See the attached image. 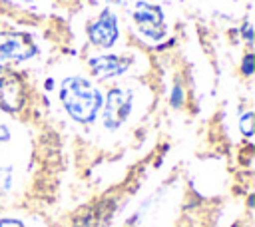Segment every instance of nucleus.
Here are the masks:
<instances>
[{
    "mask_svg": "<svg viewBox=\"0 0 255 227\" xmlns=\"http://www.w3.org/2000/svg\"><path fill=\"white\" fill-rule=\"evenodd\" d=\"M60 102L70 117L80 123H92L102 110L104 98L88 78L72 76L60 86Z\"/></svg>",
    "mask_w": 255,
    "mask_h": 227,
    "instance_id": "f257e3e1",
    "label": "nucleus"
},
{
    "mask_svg": "<svg viewBox=\"0 0 255 227\" xmlns=\"http://www.w3.org/2000/svg\"><path fill=\"white\" fill-rule=\"evenodd\" d=\"M133 110V92L126 86H114L110 88L108 96H106V104H104V125L108 129H118L122 127L129 114Z\"/></svg>",
    "mask_w": 255,
    "mask_h": 227,
    "instance_id": "f03ea898",
    "label": "nucleus"
},
{
    "mask_svg": "<svg viewBox=\"0 0 255 227\" xmlns=\"http://www.w3.org/2000/svg\"><path fill=\"white\" fill-rule=\"evenodd\" d=\"M133 24L135 28L149 40H161L165 36V16L157 4L135 2L133 8Z\"/></svg>",
    "mask_w": 255,
    "mask_h": 227,
    "instance_id": "7ed1b4c3",
    "label": "nucleus"
},
{
    "mask_svg": "<svg viewBox=\"0 0 255 227\" xmlns=\"http://www.w3.org/2000/svg\"><path fill=\"white\" fill-rule=\"evenodd\" d=\"M26 104V86L22 78L8 70L6 66H0V108L4 112H18Z\"/></svg>",
    "mask_w": 255,
    "mask_h": 227,
    "instance_id": "20e7f679",
    "label": "nucleus"
},
{
    "mask_svg": "<svg viewBox=\"0 0 255 227\" xmlns=\"http://www.w3.org/2000/svg\"><path fill=\"white\" fill-rule=\"evenodd\" d=\"M88 38L96 48H112L120 38V24L118 16L112 10H102L100 16L90 24Z\"/></svg>",
    "mask_w": 255,
    "mask_h": 227,
    "instance_id": "39448f33",
    "label": "nucleus"
},
{
    "mask_svg": "<svg viewBox=\"0 0 255 227\" xmlns=\"http://www.w3.org/2000/svg\"><path fill=\"white\" fill-rule=\"evenodd\" d=\"M36 54V44L22 32H0V58L12 62H26Z\"/></svg>",
    "mask_w": 255,
    "mask_h": 227,
    "instance_id": "423d86ee",
    "label": "nucleus"
},
{
    "mask_svg": "<svg viewBox=\"0 0 255 227\" xmlns=\"http://www.w3.org/2000/svg\"><path fill=\"white\" fill-rule=\"evenodd\" d=\"M129 58L120 56V54H112V56H96L90 60V70L96 78L100 80H108V78H118L122 74L128 72L129 68Z\"/></svg>",
    "mask_w": 255,
    "mask_h": 227,
    "instance_id": "0eeeda50",
    "label": "nucleus"
},
{
    "mask_svg": "<svg viewBox=\"0 0 255 227\" xmlns=\"http://www.w3.org/2000/svg\"><path fill=\"white\" fill-rule=\"evenodd\" d=\"M114 215V203L110 201H102L98 205L88 207L78 219H76V227H106L110 223Z\"/></svg>",
    "mask_w": 255,
    "mask_h": 227,
    "instance_id": "6e6552de",
    "label": "nucleus"
},
{
    "mask_svg": "<svg viewBox=\"0 0 255 227\" xmlns=\"http://www.w3.org/2000/svg\"><path fill=\"white\" fill-rule=\"evenodd\" d=\"M12 183H14V171H12V167H0V193L10 191Z\"/></svg>",
    "mask_w": 255,
    "mask_h": 227,
    "instance_id": "1a4fd4ad",
    "label": "nucleus"
},
{
    "mask_svg": "<svg viewBox=\"0 0 255 227\" xmlns=\"http://www.w3.org/2000/svg\"><path fill=\"white\" fill-rule=\"evenodd\" d=\"M251 121H253V112H247V114L241 117V121H239V125H241V131H243V135H247V137L253 133Z\"/></svg>",
    "mask_w": 255,
    "mask_h": 227,
    "instance_id": "9d476101",
    "label": "nucleus"
},
{
    "mask_svg": "<svg viewBox=\"0 0 255 227\" xmlns=\"http://www.w3.org/2000/svg\"><path fill=\"white\" fill-rule=\"evenodd\" d=\"M241 72H243L245 76H251V74L255 72V58H253V54H247V56L243 58V62H241Z\"/></svg>",
    "mask_w": 255,
    "mask_h": 227,
    "instance_id": "9b49d317",
    "label": "nucleus"
},
{
    "mask_svg": "<svg viewBox=\"0 0 255 227\" xmlns=\"http://www.w3.org/2000/svg\"><path fill=\"white\" fill-rule=\"evenodd\" d=\"M181 104H183V90H181L179 84H175L173 90H171V106L173 108H179Z\"/></svg>",
    "mask_w": 255,
    "mask_h": 227,
    "instance_id": "f8f14e48",
    "label": "nucleus"
},
{
    "mask_svg": "<svg viewBox=\"0 0 255 227\" xmlns=\"http://www.w3.org/2000/svg\"><path fill=\"white\" fill-rule=\"evenodd\" d=\"M10 135H12V133H10V129H8V125H6V123H4L2 119H0V143H4V141H8V139H10Z\"/></svg>",
    "mask_w": 255,
    "mask_h": 227,
    "instance_id": "ddd939ff",
    "label": "nucleus"
},
{
    "mask_svg": "<svg viewBox=\"0 0 255 227\" xmlns=\"http://www.w3.org/2000/svg\"><path fill=\"white\" fill-rule=\"evenodd\" d=\"M241 34L245 36L247 44H251V42H253V32H251V24H249V22H245V24H243V28H241Z\"/></svg>",
    "mask_w": 255,
    "mask_h": 227,
    "instance_id": "4468645a",
    "label": "nucleus"
},
{
    "mask_svg": "<svg viewBox=\"0 0 255 227\" xmlns=\"http://www.w3.org/2000/svg\"><path fill=\"white\" fill-rule=\"evenodd\" d=\"M0 227H24L22 221H16V219H2L0 221Z\"/></svg>",
    "mask_w": 255,
    "mask_h": 227,
    "instance_id": "2eb2a0df",
    "label": "nucleus"
},
{
    "mask_svg": "<svg viewBox=\"0 0 255 227\" xmlns=\"http://www.w3.org/2000/svg\"><path fill=\"white\" fill-rule=\"evenodd\" d=\"M110 2H114V4H128V2H131V0H110Z\"/></svg>",
    "mask_w": 255,
    "mask_h": 227,
    "instance_id": "dca6fc26",
    "label": "nucleus"
},
{
    "mask_svg": "<svg viewBox=\"0 0 255 227\" xmlns=\"http://www.w3.org/2000/svg\"><path fill=\"white\" fill-rule=\"evenodd\" d=\"M16 2H20V4H32L34 0H16Z\"/></svg>",
    "mask_w": 255,
    "mask_h": 227,
    "instance_id": "f3484780",
    "label": "nucleus"
}]
</instances>
